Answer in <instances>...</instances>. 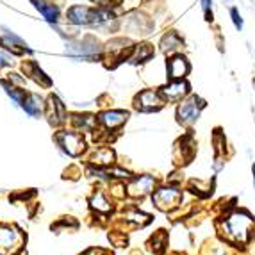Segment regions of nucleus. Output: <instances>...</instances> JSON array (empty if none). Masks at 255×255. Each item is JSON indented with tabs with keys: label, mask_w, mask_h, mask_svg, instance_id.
Segmentation results:
<instances>
[{
	"label": "nucleus",
	"mask_w": 255,
	"mask_h": 255,
	"mask_svg": "<svg viewBox=\"0 0 255 255\" xmlns=\"http://www.w3.org/2000/svg\"><path fill=\"white\" fill-rule=\"evenodd\" d=\"M68 52L73 59H86V61H93L100 54V47L93 38H86L81 43H72L68 47Z\"/></svg>",
	"instance_id": "nucleus-4"
},
{
	"label": "nucleus",
	"mask_w": 255,
	"mask_h": 255,
	"mask_svg": "<svg viewBox=\"0 0 255 255\" xmlns=\"http://www.w3.org/2000/svg\"><path fill=\"white\" fill-rule=\"evenodd\" d=\"M252 173H254V186H255V162L252 164Z\"/></svg>",
	"instance_id": "nucleus-26"
},
{
	"label": "nucleus",
	"mask_w": 255,
	"mask_h": 255,
	"mask_svg": "<svg viewBox=\"0 0 255 255\" xmlns=\"http://www.w3.org/2000/svg\"><path fill=\"white\" fill-rule=\"evenodd\" d=\"M128 220H134V221H139L141 225H145L146 221H148V216H145V214H137V213H134V214H128Z\"/></svg>",
	"instance_id": "nucleus-23"
},
{
	"label": "nucleus",
	"mask_w": 255,
	"mask_h": 255,
	"mask_svg": "<svg viewBox=\"0 0 255 255\" xmlns=\"http://www.w3.org/2000/svg\"><path fill=\"white\" fill-rule=\"evenodd\" d=\"M205 107V102L202 98H198L196 95L189 97L187 100H184L182 104L177 109V118H179L180 124L184 125H193L200 116L202 109Z\"/></svg>",
	"instance_id": "nucleus-3"
},
{
	"label": "nucleus",
	"mask_w": 255,
	"mask_h": 255,
	"mask_svg": "<svg viewBox=\"0 0 255 255\" xmlns=\"http://www.w3.org/2000/svg\"><path fill=\"white\" fill-rule=\"evenodd\" d=\"M223 232H225L223 238L232 247L247 248L248 243L255 239V216L247 209H239L227 214L223 220Z\"/></svg>",
	"instance_id": "nucleus-1"
},
{
	"label": "nucleus",
	"mask_w": 255,
	"mask_h": 255,
	"mask_svg": "<svg viewBox=\"0 0 255 255\" xmlns=\"http://www.w3.org/2000/svg\"><path fill=\"white\" fill-rule=\"evenodd\" d=\"M162 106L161 93H155L152 90H146L143 93H139V97L136 98V109L141 111H153L159 109Z\"/></svg>",
	"instance_id": "nucleus-9"
},
{
	"label": "nucleus",
	"mask_w": 255,
	"mask_h": 255,
	"mask_svg": "<svg viewBox=\"0 0 255 255\" xmlns=\"http://www.w3.org/2000/svg\"><path fill=\"white\" fill-rule=\"evenodd\" d=\"M184 45L182 38H180L177 32H168V34L162 38L161 41V48L164 54H170V52H175V50H179L180 47Z\"/></svg>",
	"instance_id": "nucleus-15"
},
{
	"label": "nucleus",
	"mask_w": 255,
	"mask_h": 255,
	"mask_svg": "<svg viewBox=\"0 0 255 255\" xmlns=\"http://www.w3.org/2000/svg\"><path fill=\"white\" fill-rule=\"evenodd\" d=\"M59 143L70 155H79V153L84 150V141L79 134L75 132H64V134H59Z\"/></svg>",
	"instance_id": "nucleus-8"
},
{
	"label": "nucleus",
	"mask_w": 255,
	"mask_h": 255,
	"mask_svg": "<svg viewBox=\"0 0 255 255\" xmlns=\"http://www.w3.org/2000/svg\"><path fill=\"white\" fill-rule=\"evenodd\" d=\"M23 68H25L27 72L30 73V75L34 77V79L39 82V84H43V86H50V79H48V77H45V73H43L41 70H39L34 63L27 64V66H25V64H23Z\"/></svg>",
	"instance_id": "nucleus-19"
},
{
	"label": "nucleus",
	"mask_w": 255,
	"mask_h": 255,
	"mask_svg": "<svg viewBox=\"0 0 255 255\" xmlns=\"http://www.w3.org/2000/svg\"><path fill=\"white\" fill-rule=\"evenodd\" d=\"M21 238L16 230L5 229V227H0V254L2 255H11L18 250V245H20Z\"/></svg>",
	"instance_id": "nucleus-7"
},
{
	"label": "nucleus",
	"mask_w": 255,
	"mask_h": 255,
	"mask_svg": "<svg viewBox=\"0 0 255 255\" xmlns=\"http://www.w3.org/2000/svg\"><path fill=\"white\" fill-rule=\"evenodd\" d=\"M153 55V48L148 43H143V45H137V47L132 48L130 54V61L132 63H143V61L150 59Z\"/></svg>",
	"instance_id": "nucleus-17"
},
{
	"label": "nucleus",
	"mask_w": 255,
	"mask_h": 255,
	"mask_svg": "<svg viewBox=\"0 0 255 255\" xmlns=\"http://www.w3.org/2000/svg\"><path fill=\"white\" fill-rule=\"evenodd\" d=\"M180 198H182V193L179 189H173V187H164V189H159L155 195H153V200L155 205L162 211H168V209H173L179 205Z\"/></svg>",
	"instance_id": "nucleus-6"
},
{
	"label": "nucleus",
	"mask_w": 255,
	"mask_h": 255,
	"mask_svg": "<svg viewBox=\"0 0 255 255\" xmlns=\"http://www.w3.org/2000/svg\"><path fill=\"white\" fill-rule=\"evenodd\" d=\"M152 187H153V179L152 177H141V179H137L134 184H130L128 186V193L134 196H143L146 195V193L152 191Z\"/></svg>",
	"instance_id": "nucleus-13"
},
{
	"label": "nucleus",
	"mask_w": 255,
	"mask_h": 255,
	"mask_svg": "<svg viewBox=\"0 0 255 255\" xmlns=\"http://www.w3.org/2000/svg\"><path fill=\"white\" fill-rule=\"evenodd\" d=\"M254 86H255V79H254Z\"/></svg>",
	"instance_id": "nucleus-27"
},
{
	"label": "nucleus",
	"mask_w": 255,
	"mask_h": 255,
	"mask_svg": "<svg viewBox=\"0 0 255 255\" xmlns=\"http://www.w3.org/2000/svg\"><path fill=\"white\" fill-rule=\"evenodd\" d=\"M91 205H93L97 211H102V213H107L109 211V205H107V202H106V198H104V195L102 193H97V195L91 198Z\"/></svg>",
	"instance_id": "nucleus-20"
},
{
	"label": "nucleus",
	"mask_w": 255,
	"mask_h": 255,
	"mask_svg": "<svg viewBox=\"0 0 255 255\" xmlns=\"http://www.w3.org/2000/svg\"><path fill=\"white\" fill-rule=\"evenodd\" d=\"M48 109H50V122L52 124H59L61 120L64 118V107L59 102V98L50 97L48 100Z\"/></svg>",
	"instance_id": "nucleus-18"
},
{
	"label": "nucleus",
	"mask_w": 255,
	"mask_h": 255,
	"mask_svg": "<svg viewBox=\"0 0 255 255\" xmlns=\"http://www.w3.org/2000/svg\"><path fill=\"white\" fill-rule=\"evenodd\" d=\"M111 159H113V152L104 148V150H98V153H95L93 162H97V164H109Z\"/></svg>",
	"instance_id": "nucleus-21"
},
{
	"label": "nucleus",
	"mask_w": 255,
	"mask_h": 255,
	"mask_svg": "<svg viewBox=\"0 0 255 255\" xmlns=\"http://www.w3.org/2000/svg\"><path fill=\"white\" fill-rule=\"evenodd\" d=\"M68 20L77 25H100V23H107L109 20H113V14L106 9H90L82 7V5H73L68 11Z\"/></svg>",
	"instance_id": "nucleus-2"
},
{
	"label": "nucleus",
	"mask_w": 255,
	"mask_h": 255,
	"mask_svg": "<svg viewBox=\"0 0 255 255\" xmlns=\"http://www.w3.org/2000/svg\"><path fill=\"white\" fill-rule=\"evenodd\" d=\"M32 2H34L36 9L43 14V18H45L47 21L55 23V21L59 20V9L55 7L54 4H48V2H45V0H32Z\"/></svg>",
	"instance_id": "nucleus-12"
},
{
	"label": "nucleus",
	"mask_w": 255,
	"mask_h": 255,
	"mask_svg": "<svg viewBox=\"0 0 255 255\" xmlns=\"http://www.w3.org/2000/svg\"><path fill=\"white\" fill-rule=\"evenodd\" d=\"M0 43L4 45L5 48H9V50H13L14 54H21L23 50H27V45L23 41H21L18 36H14L13 32H9V30H5L4 38L0 39Z\"/></svg>",
	"instance_id": "nucleus-14"
},
{
	"label": "nucleus",
	"mask_w": 255,
	"mask_h": 255,
	"mask_svg": "<svg viewBox=\"0 0 255 255\" xmlns=\"http://www.w3.org/2000/svg\"><path fill=\"white\" fill-rule=\"evenodd\" d=\"M11 63H13V61H11V57H7L5 54H2V52H0V68H2V66H9Z\"/></svg>",
	"instance_id": "nucleus-24"
},
{
	"label": "nucleus",
	"mask_w": 255,
	"mask_h": 255,
	"mask_svg": "<svg viewBox=\"0 0 255 255\" xmlns=\"http://www.w3.org/2000/svg\"><path fill=\"white\" fill-rule=\"evenodd\" d=\"M127 118H128V115L124 113V111H107V113H104V115L100 116V122H102L107 128H116V127H120V125H124Z\"/></svg>",
	"instance_id": "nucleus-11"
},
{
	"label": "nucleus",
	"mask_w": 255,
	"mask_h": 255,
	"mask_svg": "<svg viewBox=\"0 0 255 255\" xmlns=\"http://www.w3.org/2000/svg\"><path fill=\"white\" fill-rule=\"evenodd\" d=\"M166 66H168V73H170L171 79H184L191 70V66H189V63H187L184 55H173L171 59H168Z\"/></svg>",
	"instance_id": "nucleus-10"
},
{
	"label": "nucleus",
	"mask_w": 255,
	"mask_h": 255,
	"mask_svg": "<svg viewBox=\"0 0 255 255\" xmlns=\"http://www.w3.org/2000/svg\"><path fill=\"white\" fill-rule=\"evenodd\" d=\"M230 18H232V23H234V27L238 30H243V27H245V20H243L241 13H239L238 7H230Z\"/></svg>",
	"instance_id": "nucleus-22"
},
{
	"label": "nucleus",
	"mask_w": 255,
	"mask_h": 255,
	"mask_svg": "<svg viewBox=\"0 0 255 255\" xmlns=\"http://www.w3.org/2000/svg\"><path fill=\"white\" fill-rule=\"evenodd\" d=\"M21 106H23V109L32 116H39V113L43 111V102L38 95H25Z\"/></svg>",
	"instance_id": "nucleus-16"
},
{
	"label": "nucleus",
	"mask_w": 255,
	"mask_h": 255,
	"mask_svg": "<svg viewBox=\"0 0 255 255\" xmlns=\"http://www.w3.org/2000/svg\"><path fill=\"white\" fill-rule=\"evenodd\" d=\"M187 93H189V84L184 79H173L161 90V97L166 98L168 102H180Z\"/></svg>",
	"instance_id": "nucleus-5"
},
{
	"label": "nucleus",
	"mask_w": 255,
	"mask_h": 255,
	"mask_svg": "<svg viewBox=\"0 0 255 255\" xmlns=\"http://www.w3.org/2000/svg\"><path fill=\"white\" fill-rule=\"evenodd\" d=\"M93 2H97V4H102V5H116V4H120L122 0H93Z\"/></svg>",
	"instance_id": "nucleus-25"
}]
</instances>
